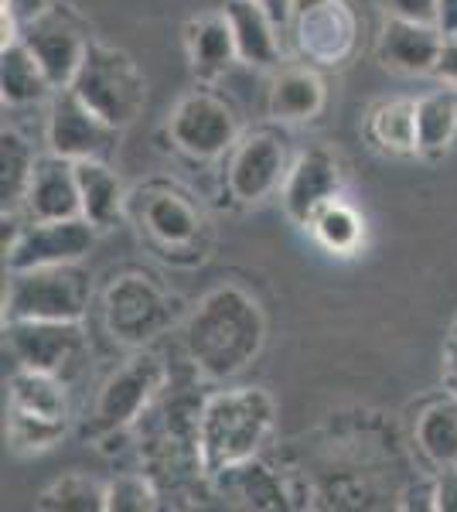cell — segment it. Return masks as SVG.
I'll return each mask as SVG.
<instances>
[{"mask_svg": "<svg viewBox=\"0 0 457 512\" xmlns=\"http://www.w3.org/2000/svg\"><path fill=\"white\" fill-rule=\"evenodd\" d=\"M324 99H328V89H324L318 69L314 65H294V69H284L273 79L267 113L277 123H307L324 110Z\"/></svg>", "mask_w": 457, "mask_h": 512, "instance_id": "44dd1931", "label": "cell"}, {"mask_svg": "<svg viewBox=\"0 0 457 512\" xmlns=\"http://www.w3.org/2000/svg\"><path fill=\"white\" fill-rule=\"evenodd\" d=\"M307 229H311L324 250L335 256L359 253V246L365 243V219L345 202V198H335V202L324 205Z\"/></svg>", "mask_w": 457, "mask_h": 512, "instance_id": "83f0119b", "label": "cell"}, {"mask_svg": "<svg viewBox=\"0 0 457 512\" xmlns=\"http://www.w3.org/2000/svg\"><path fill=\"white\" fill-rule=\"evenodd\" d=\"M93 301V277L82 263L18 270L7 280L4 321H82Z\"/></svg>", "mask_w": 457, "mask_h": 512, "instance_id": "52a82bcc", "label": "cell"}, {"mask_svg": "<svg viewBox=\"0 0 457 512\" xmlns=\"http://www.w3.org/2000/svg\"><path fill=\"white\" fill-rule=\"evenodd\" d=\"M267 318L253 294L236 284L212 287L185 321V352L209 379H232L263 352Z\"/></svg>", "mask_w": 457, "mask_h": 512, "instance_id": "6da1fadb", "label": "cell"}, {"mask_svg": "<svg viewBox=\"0 0 457 512\" xmlns=\"http://www.w3.org/2000/svg\"><path fill=\"white\" fill-rule=\"evenodd\" d=\"M434 502H437V512H457V465L437 472V478H434Z\"/></svg>", "mask_w": 457, "mask_h": 512, "instance_id": "836d02e7", "label": "cell"}, {"mask_svg": "<svg viewBox=\"0 0 457 512\" xmlns=\"http://www.w3.org/2000/svg\"><path fill=\"white\" fill-rule=\"evenodd\" d=\"M7 407L69 420V390H65V379L18 366L11 373V383H7Z\"/></svg>", "mask_w": 457, "mask_h": 512, "instance_id": "d4e9b609", "label": "cell"}, {"mask_svg": "<svg viewBox=\"0 0 457 512\" xmlns=\"http://www.w3.org/2000/svg\"><path fill=\"white\" fill-rule=\"evenodd\" d=\"M120 127H113L110 120H103L89 103L72 93L69 86L55 89L52 106H48V127L45 140L48 151L69 161H93L103 158L110 161L116 144H120Z\"/></svg>", "mask_w": 457, "mask_h": 512, "instance_id": "8fae6325", "label": "cell"}, {"mask_svg": "<svg viewBox=\"0 0 457 512\" xmlns=\"http://www.w3.org/2000/svg\"><path fill=\"white\" fill-rule=\"evenodd\" d=\"M444 383H447V390H451L457 396V332L447 338L444 342Z\"/></svg>", "mask_w": 457, "mask_h": 512, "instance_id": "d590c367", "label": "cell"}, {"mask_svg": "<svg viewBox=\"0 0 457 512\" xmlns=\"http://www.w3.org/2000/svg\"><path fill=\"white\" fill-rule=\"evenodd\" d=\"M413 437H417L420 454L437 472L454 468L457 465V396L427 403L417 414Z\"/></svg>", "mask_w": 457, "mask_h": 512, "instance_id": "cb8c5ba5", "label": "cell"}, {"mask_svg": "<svg viewBox=\"0 0 457 512\" xmlns=\"http://www.w3.org/2000/svg\"><path fill=\"white\" fill-rule=\"evenodd\" d=\"M38 154L31 147L28 137H21L18 130L4 127V137H0V209L4 216H18L24 195H28L31 175H35Z\"/></svg>", "mask_w": 457, "mask_h": 512, "instance_id": "484cf974", "label": "cell"}, {"mask_svg": "<svg viewBox=\"0 0 457 512\" xmlns=\"http://www.w3.org/2000/svg\"><path fill=\"white\" fill-rule=\"evenodd\" d=\"M342 188L345 171L335 154L324 151V147H311V151L297 154L290 161L284 188H280V202H284L287 219L307 229L324 205L342 198Z\"/></svg>", "mask_w": 457, "mask_h": 512, "instance_id": "9a60e30c", "label": "cell"}, {"mask_svg": "<svg viewBox=\"0 0 457 512\" xmlns=\"http://www.w3.org/2000/svg\"><path fill=\"white\" fill-rule=\"evenodd\" d=\"M311 4H318V0H294V14L304 11V7H311Z\"/></svg>", "mask_w": 457, "mask_h": 512, "instance_id": "f35d334b", "label": "cell"}, {"mask_svg": "<svg viewBox=\"0 0 457 512\" xmlns=\"http://www.w3.org/2000/svg\"><path fill=\"white\" fill-rule=\"evenodd\" d=\"M454 332H457V325H454Z\"/></svg>", "mask_w": 457, "mask_h": 512, "instance_id": "ab89813d", "label": "cell"}, {"mask_svg": "<svg viewBox=\"0 0 457 512\" xmlns=\"http://www.w3.org/2000/svg\"><path fill=\"white\" fill-rule=\"evenodd\" d=\"M287 171H290V154L284 134H277L270 127L253 130V134L239 137V144L232 147V158L226 168L229 195L239 205L267 202L273 192L284 188Z\"/></svg>", "mask_w": 457, "mask_h": 512, "instance_id": "4fadbf2b", "label": "cell"}, {"mask_svg": "<svg viewBox=\"0 0 457 512\" xmlns=\"http://www.w3.org/2000/svg\"><path fill=\"white\" fill-rule=\"evenodd\" d=\"M440 28L457 35V0H440Z\"/></svg>", "mask_w": 457, "mask_h": 512, "instance_id": "74e56055", "label": "cell"}, {"mask_svg": "<svg viewBox=\"0 0 457 512\" xmlns=\"http://www.w3.org/2000/svg\"><path fill=\"white\" fill-rule=\"evenodd\" d=\"M185 52L188 65L195 72V79L212 82L229 69L232 62H239L236 38H232L226 11L219 14H202V18L185 24Z\"/></svg>", "mask_w": 457, "mask_h": 512, "instance_id": "ffe728a7", "label": "cell"}, {"mask_svg": "<svg viewBox=\"0 0 457 512\" xmlns=\"http://www.w3.org/2000/svg\"><path fill=\"white\" fill-rule=\"evenodd\" d=\"M178 318V297L144 270H123L103 291V325L113 342L144 349Z\"/></svg>", "mask_w": 457, "mask_h": 512, "instance_id": "8992f818", "label": "cell"}, {"mask_svg": "<svg viewBox=\"0 0 457 512\" xmlns=\"http://www.w3.org/2000/svg\"><path fill=\"white\" fill-rule=\"evenodd\" d=\"M65 434H69V420H55V417H41V414H28V410L7 407V441H11L14 451H24V454L52 451L55 444L65 441Z\"/></svg>", "mask_w": 457, "mask_h": 512, "instance_id": "4dcf8cb0", "label": "cell"}, {"mask_svg": "<svg viewBox=\"0 0 457 512\" xmlns=\"http://www.w3.org/2000/svg\"><path fill=\"white\" fill-rule=\"evenodd\" d=\"M273 427H277V400L260 386H232L212 393L198 417L205 475L215 478L232 465L256 458Z\"/></svg>", "mask_w": 457, "mask_h": 512, "instance_id": "7a4b0ae2", "label": "cell"}, {"mask_svg": "<svg viewBox=\"0 0 457 512\" xmlns=\"http://www.w3.org/2000/svg\"><path fill=\"white\" fill-rule=\"evenodd\" d=\"M444 41L447 31L440 24L386 18L376 55L389 72H400V76H434Z\"/></svg>", "mask_w": 457, "mask_h": 512, "instance_id": "2e32d148", "label": "cell"}, {"mask_svg": "<svg viewBox=\"0 0 457 512\" xmlns=\"http://www.w3.org/2000/svg\"><path fill=\"white\" fill-rule=\"evenodd\" d=\"M4 342L21 369L52 376H65V369L76 366V359L86 352L82 321L11 318L4 321Z\"/></svg>", "mask_w": 457, "mask_h": 512, "instance_id": "5bb4252c", "label": "cell"}, {"mask_svg": "<svg viewBox=\"0 0 457 512\" xmlns=\"http://www.w3.org/2000/svg\"><path fill=\"white\" fill-rule=\"evenodd\" d=\"M226 18L236 38L239 62L253 65V69H277L284 59V48H280V24L263 4L256 0H226Z\"/></svg>", "mask_w": 457, "mask_h": 512, "instance_id": "ac0fdd59", "label": "cell"}, {"mask_svg": "<svg viewBox=\"0 0 457 512\" xmlns=\"http://www.w3.org/2000/svg\"><path fill=\"white\" fill-rule=\"evenodd\" d=\"M434 79H440L444 86L457 89V35H447L444 52H440V62L434 69Z\"/></svg>", "mask_w": 457, "mask_h": 512, "instance_id": "e575fe53", "label": "cell"}, {"mask_svg": "<svg viewBox=\"0 0 457 512\" xmlns=\"http://www.w3.org/2000/svg\"><path fill=\"white\" fill-rule=\"evenodd\" d=\"M382 7H386V18L440 24V0H382Z\"/></svg>", "mask_w": 457, "mask_h": 512, "instance_id": "d6a6232c", "label": "cell"}, {"mask_svg": "<svg viewBox=\"0 0 457 512\" xmlns=\"http://www.w3.org/2000/svg\"><path fill=\"white\" fill-rule=\"evenodd\" d=\"M0 96L7 106H31L55 96V82L24 41L0 48Z\"/></svg>", "mask_w": 457, "mask_h": 512, "instance_id": "603a6c76", "label": "cell"}, {"mask_svg": "<svg viewBox=\"0 0 457 512\" xmlns=\"http://www.w3.org/2000/svg\"><path fill=\"white\" fill-rule=\"evenodd\" d=\"M297 52L314 69H338L359 48V14L348 0H318L290 21Z\"/></svg>", "mask_w": 457, "mask_h": 512, "instance_id": "7c38bea8", "label": "cell"}, {"mask_svg": "<svg viewBox=\"0 0 457 512\" xmlns=\"http://www.w3.org/2000/svg\"><path fill=\"white\" fill-rule=\"evenodd\" d=\"M130 219L164 263L198 267L212 250V226L202 205L174 181H147L130 192Z\"/></svg>", "mask_w": 457, "mask_h": 512, "instance_id": "3957f363", "label": "cell"}, {"mask_svg": "<svg viewBox=\"0 0 457 512\" xmlns=\"http://www.w3.org/2000/svg\"><path fill=\"white\" fill-rule=\"evenodd\" d=\"M41 512H106V482L72 472L48 485L35 499Z\"/></svg>", "mask_w": 457, "mask_h": 512, "instance_id": "f546056e", "label": "cell"}, {"mask_svg": "<svg viewBox=\"0 0 457 512\" xmlns=\"http://www.w3.org/2000/svg\"><path fill=\"white\" fill-rule=\"evenodd\" d=\"M79 178V198L82 216L93 222L96 229H113L116 222L130 216V192L123 188V178L113 171L110 161H76Z\"/></svg>", "mask_w": 457, "mask_h": 512, "instance_id": "d6986e66", "label": "cell"}, {"mask_svg": "<svg viewBox=\"0 0 457 512\" xmlns=\"http://www.w3.org/2000/svg\"><path fill=\"white\" fill-rule=\"evenodd\" d=\"M256 4L267 7V11H270L280 24H284V28H287L290 21H294V0H256Z\"/></svg>", "mask_w": 457, "mask_h": 512, "instance_id": "8d00e7d4", "label": "cell"}, {"mask_svg": "<svg viewBox=\"0 0 457 512\" xmlns=\"http://www.w3.org/2000/svg\"><path fill=\"white\" fill-rule=\"evenodd\" d=\"M420 154H440L457 134V89L444 86L417 99Z\"/></svg>", "mask_w": 457, "mask_h": 512, "instance_id": "f1b7e54d", "label": "cell"}, {"mask_svg": "<svg viewBox=\"0 0 457 512\" xmlns=\"http://www.w3.org/2000/svg\"><path fill=\"white\" fill-rule=\"evenodd\" d=\"M21 41L38 55L48 79L55 82V89L72 86L89 45H93L86 21H82L69 4H58V0L41 7L38 14H31V18L21 24Z\"/></svg>", "mask_w": 457, "mask_h": 512, "instance_id": "ba28073f", "label": "cell"}, {"mask_svg": "<svg viewBox=\"0 0 457 512\" xmlns=\"http://www.w3.org/2000/svg\"><path fill=\"white\" fill-rule=\"evenodd\" d=\"M99 229L86 216L76 219H24L21 233L4 250L7 274L38 267H62L82 263L96 246Z\"/></svg>", "mask_w": 457, "mask_h": 512, "instance_id": "9c48e42d", "label": "cell"}, {"mask_svg": "<svg viewBox=\"0 0 457 512\" xmlns=\"http://www.w3.org/2000/svg\"><path fill=\"white\" fill-rule=\"evenodd\" d=\"M164 386H168V366L161 355L151 349L134 352L99 386L86 437H93V441L127 437L137 420L151 410V403L164 393Z\"/></svg>", "mask_w": 457, "mask_h": 512, "instance_id": "277c9868", "label": "cell"}, {"mask_svg": "<svg viewBox=\"0 0 457 512\" xmlns=\"http://www.w3.org/2000/svg\"><path fill=\"white\" fill-rule=\"evenodd\" d=\"M215 485H222V492L232 495V499H243V506L253 509H280L284 502V489L273 478L267 465H260L256 458L243 461V465H232L226 472H219L212 478Z\"/></svg>", "mask_w": 457, "mask_h": 512, "instance_id": "4316f807", "label": "cell"}, {"mask_svg": "<svg viewBox=\"0 0 457 512\" xmlns=\"http://www.w3.org/2000/svg\"><path fill=\"white\" fill-rule=\"evenodd\" d=\"M69 89L120 130H127L147 106V76L140 72L134 55L103 41L89 45Z\"/></svg>", "mask_w": 457, "mask_h": 512, "instance_id": "5b68a950", "label": "cell"}, {"mask_svg": "<svg viewBox=\"0 0 457 512\" xmlns=\"http://www.w3.org/2000/svg\"><path fill=\"white\" fill-rule=\"evenodd\" d=\"M161 499L164 492L151 472H127L106 482V512H154Z\"/></svg>", "mask_w": 457, "mask_h": 512, "instance_id": "1f68e13d", "label": "cell"}, {"mask_svg": "<svg viewBox=\"0 0 457 512\" xmlns=\"http://www.w3.org/2000/svg\"><path fill=\"white\" fill-rule=\"evenodd\" d=\"M21 212H24V219H76V216H82L76 161L58 158L52 151H48L45 158H38Z\"/></svg>", "mask_w": 457, "mask_h": 512, "instance_id": "e0dca14e", "label": "cell"}, {"mask_svg": "<svg viewBox=\"0 0 457 512\" xmlns=\"http://www.w3.org/2000/svg\"><path fill=\"white\" fill-rule=\"evenodd\" d=\"M168 137L181 154L195 161H215L239 144V120L226 99L215 93H188L174 103Z\"/></svg>", "mask_w": 457, "mask_h": 512, "instance_id": "30bf717a", "label": "cell"}, {"mask_svg": "<svg viewBox=\"0 0 457 512\" xmlns=\"http://www.w3.org/2000/svg\"><path fill=\"white\" fill-rule=\"evenodd\" d=\"M365 137L372 147L393 158L420 154V127H417V99H386L372 106L365 120Z\"/></svg>", "mask_w": 457, "mask_h": 512, "instance_id": "7402d4cb", "label": "cell"}]
</instances>
